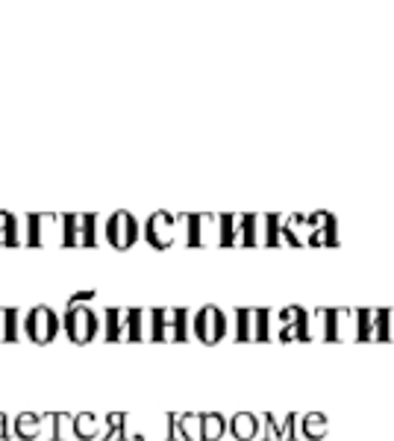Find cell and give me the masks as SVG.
<instances>
[{"label": "cell", "instance_id": "obj_5", "mask_svg": "<svg viewBox=\"0 0 394 441\" xmlns=\"http://www.w3.org/2000/svg\"><path fill=\"white\" fill-rule=\"evenodd\" d=\"M39 432H41V418H39V415L24 412V415H18V418H15V435L18 438H36Z\"/></svg>", "mask_w": 394, "mask_h": 441}, {"label": "cell", "instance_id": "obj_2", "mask_svg": "<svg viewBox=\"0 0 394 441\" xmlns=\"http://www.w3.org/2000/svg\"><path fill=\"white\" fill-rule=\"evenodd\" d=\"M94 312H89L86 306H68L65 312V330L71 335V341H77V345H86V341L94 335Z\"/></svg>", "mask_w": 394, "mask_h": 441}, {"label": "cell", "instance_id": "obj_7", "mask_svg": "<svg viewBox=\"0 0 394 441\" xmlns=\"http://www.w3.org/2000/svg\"><path fill=\"white\" fill-rule=\"evenodd\" d=\"M0 438H6V415H0Z\"/></svg>", "mask_w": 394, "mask_h": 441}, {"label": "cell", "instance_id": "obj_4", "mask_svg": "<svg viewBox=\"0 0 394 441\" xmlns=\"http://www.w3.org/2000/svg\"><path fill=\"white\" fill-rule=\"evenodd\" d=\"M168 220H171V218H168L165 212H159V215L151 218V224H147V238H151L156 248H165V244H168V230H171Z\"/></svg>", "mask_w": 394, "mask_h": 441}, {"label": "cell", "instance_id": "obj_6", "mask_svg": "<svg viewBox=\"0 0 394 441\" xmlns=\"http://www.w3.org/2000/svg\"><path fill=\"white\" fill-rule=\"evenodd\" d=\"M74 435L77 438H94L97 435V415L80 412L77 418H74Z\"/></svg>", "mask_w": 394, "mask_h": 441}, {"label": "cell", "instance_id": "obj_3", "mask_svg": "<svg viewBox=\"0 0 394 441\" xmlns=\"http://www.w3.org/2000/svg\"><path fill=\"white\" fill-rule=\"evenodd\" d=\"M106 238L115 244V248H130L136 241V220L127 212H115L106 224Z\"/></svg>", "mask_w": 394, "mask_h": 441}, {"label": "cell", "instance_id": "obj_1", "mask_svg": "<svg viewBox=\"0 0 394 441\" xmlns=\"http://www.w3.org/2000/svg\"><path fill=\"white\" fill-rule=\"evenodd\" d=\"M24 330H27L30 341H36V345H47L59 330V318H56L54 309L36 306V309L27 312V318H24Z\"/></svg>", "mask_w": 394, "mask_h": 441}]
</instances>
